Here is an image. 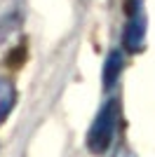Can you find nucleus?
<instances>
[{
  "instance_id": "nucleus-4",
  "label": "nucleus",
  "mask_w": 155,
  "mask_h": 157,
  "mask_svg": "<svg viewBox=\"0 0 155 157\" xmlns=\"http://www.w3.org/2000/svg\"><path fill=\"white\" fill-rule=\"evenodd\" d=\"M14 103H17V89H14L12 80L0 78V122L12 113Z\"/></svg>"
},
{
  "instance_id": "nucleus-3",
  "label": "nucleus",
  "mask_w": 155,
  "mask_h": 157,
  "mask_svg": "<svg viewBox=\"0 0 155 157\" xmlns=\"http://www.w3.org/2000/svg\"><path fill=\"white\" fill-rule=\"evenodd\" d=\"M122 54L117 52V49H113V52L106 56V63H103V87H113L117 82V78H120V73H122Z\"/></svg>"
},
{
  "instance_id": "nucleus-2",
  "label": "nucleus",
  "mask_w": 155,
  "mask_h": 157,
  "mask_svg": "<svg viewBox=\"0 0 155 157\" xmlns=\"http://www.w3.org/2000/svg\"><path fill=\"white\" fill-rule=\"evenodd\" d=\"M148 33V14L143 0H127V26H125V47L127 52H141L146 47Z\"/></svg>"
},
{
  "instance_id": "nucleus-5",
  "label": "nucleus",
  "mask_w": 155,
  "mask_h": 157,
  "mask_svg": "<svg viewBox=\"0 0 155 157\" xmlns=\"http://www.w3.org/2000/svg\"><path fill=\"white\" fill-rule=\"evenodd\" d=\"M115 157H134V155H132L129 150H117V152H115Z\"/></svg>"
},
{
  "instance_id": "nucleus-1",
  "label": "nucleus",
  "mask_w": 155,
  "mask_h": 157,
  "mask_svg": "<svg viewBox=\"0 0 155 157\" xmlns=\"http://www.w3.org/2000/svg\"><path fill=\"white\" fill-rule=\"evenodd\" d=\"M117 120H120V103L115 98H110L99 110V115L94 117V122L89 127V134H87V148L94 155H101L110 148L117 129Z\"/></svg>"
}]
</instances>
